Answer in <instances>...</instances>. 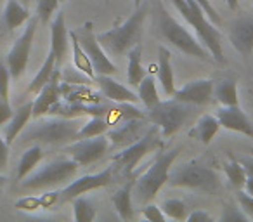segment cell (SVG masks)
I'll return each instance as SVG.
<instances>
[{
  "instance_id": "cell-25",
  "label": "cell",
  "mask_w": 253,
  "mask_h": 222,
  "mask_svg": "<svg viewBox=\"0 0 253 222\" xmlns=\"http://www.w3.org/2000/svg\"><path fill=\"white\" fill-rule=\"evenodd\" d=\"M30 16L28 5H25L19 0H7L4 7V25L9 32H14L16 28H19L21 25H25Z\"/></svg>"
},
{
  "instance_id": "cell-12",
  "label": "cell",
  "mask_w": 253,
  "mask_h": 222,
  "mask_svg": "<svg viewBox=\"0 0 253 222\" xmlns=\"http://www.w3.org/2000/svg\"><path fill=\"white\" fill-rule=\"evenodd\" d=\"M109 149V139L108 135H95V137L87 139H77L70 142L64 148L68 156L75 160L80 167H88L92 163L99 162Z\"/></svg>"
},
{
  "instance_id": "cell-26",
  "label": "cell",
  "mask_w": 253,
  "mask_h": 222,
  "mask_svg": "<svg viewBox=\"0 0 253 222\" xmlns=\"http://www.w3.org/2000/svg\"><path fill=\"white\" fill-rule=\"evenodd\" d=\"M128 64H126V80L132 87H137L146 77V70L142 66V44L134 45L128 50Z\"/></svg>"
},
{
  "instance_id": "cell-42",
  "label": "cell",
  "mask_w": 253,
  "mask_h": 222,
  "mask_svg": "<svg viewBox=\"0 0 253 222\" xmlns=\"http://www.w3.org/2000/svg\"><path fill=\"white\" fill-rule=\"evenodd\" d=\"M9 153H11V144L5 141V137L0 134V172H4L9 165Z\"/></svg>"
},
{
  "instance_id": "cell-6",
  "label": "cell",
  "mask_w": 253,
  "mask_h": 222,
  "mask_svg": "<svg viewBox=\"0 0 253 222\" xmlns=\"http://www.w3.org/2000/svg\"><path fill=\"white\" fill-rule=\"evenodd\" d=\"M177 156H179V148L169 149V151H158L155 162L148 167V170L141 177H137L134 184L135 198H137L139 203L146 205L155 200L160 189L169 180L170 170H172Z\"/></svg>"
},
{
  "instance_id": "cell-31",
  "label": "cell",
  "mask_w": 253,
  "mask_h": 222,
  "mask_svg": "<svg viewBox=\"0 0 253 222\" xmlns=\"http://www.w3.org/2000/svg\"><path fill=\"white\" fill-rule=\"evenodd\" d=\"M109 131V122L101 115H92L87 120L82 124L80 131H78L77 139H87V137H95V135H102Z\"/></svg>"
},
{
  "instance_id": "cell-40",
  "label": "cell",
  "mask_w": 253,
  "mask_h": 222,
  "mask_svg": "<svg viewBox=\"0 0 253 222\" xmlns=\"http://www.w3.org/2000/svg\"><path fill=\"white\" fill-rule=\"evenodd\" d=\"M238 203L239 208L248 215V219H253V196L248 194L245 189H238Z\"/></svg>"
},
{
  "instance_id": "cell-9",
  "label": "cell",
  "mask_w": 253,
  "mask_h": 222,
  "mask_svg": "<svg viewBox=\"0 0 253 222\" xmlns=\"http://www.w3.org/2000/svg\"><path fill=\"white\" fill-rule=\"evenodd\" d=\"M146 111H148L146 118L149 124L156 125L163 137H172L189 120L191 113H193V106L172 97L169 101H160L158 104Z\"/></svg>"
},
{
  "instance_id": "cell-7",
  "label": "cell",
  "mask_w": 253,
  "mask_h": 222,
  "mask_svg": "<svg viewBox=\"0 0 253 222\" xmlns=\"http://www.w3.org/2000/svg\"><path fill=\"white\" fill-rule=\"evenodd\" d=\"M170 187H186V189L217 193L220 189V177L213 169L201 165L198 162H189L180 165L179 169L170 170L169 180Z\"/></svg>"
},
{
  "instance_id": "cell-29",
  "label": "cell",
  "mask_w": 253,
  "mask_h": 222,
  "mask_svg": "<svg viewBox=\"0 0 253 222\" xmlns=\"http://www.w3.org/2000/svg\"><path fill=\"white\" fill-rule=\"evenodd\" d=\"M56 68H59L56 64V57H54V54L49 50V54H47L45 61H43V64L40 66V70L37 71V75L33 77L32 84L28 85V89H26V92L28 94H37V92L40 90V89L43 87V85L47 84V82L52 78L54 71H56Z\"/></svg>"
},
{
  "instance_id": "cell-38",
  "label": "cell",
  "mask_w": 253,
  "mask_h": 222,
  "mask_svg": "<svg viewBox=\"0 0 253 222\" xmlns=\"http://www.w3.org/2000/svg\"><path fill=\"white\" fill-rule=\"evenodd\" d=\"M142 217H144L146 221H149V222H162V221H167V215L163 214L162 207L155 205L153 201H149V203L144 205V208H142Z\"/></svg>"
},
{
  "instance_id": "cell-39",
  "label": "cell",
  "mask_w": 253,
  "mask_h": 222,
  "mask_svg": "<svg viewBox=\"0 0 253 222\" xmlns=\"http://www.w3.org/2000/svg\"><path fill=\"white\" fill-rule=\"evenodd\" d=\"M16 208L26 212H35L39 208H42V201H40V196H30V194H26V196L19 198L16 201Z\"/></svg>"
},
{
  "instance_id": "cell-11",
  "label": "cell",
  "mask_w": 253,
  "mask_h": 222,
  "mask_svg": "<svg viewBox=\"0 0 253 222\" xmlns=\"http://www.w3.org/2000/svg\"><path fill=\"white\" fill-rule=\"evenodd\" d=\"M75 33H77L78 42H80L82 49L87 52L88 59H90L95 75L116 73V64L109 59V56L104 50V47L99 44L97 33H95V30H94V23L92 21L84 23L80 28L75 30Z\"/></svg>"
},
{
  "instance_id": "cell-21",
  "label": "cell",
  "mask_w": 253,
  "mask_h": 222,
  "mask_svg": "<svg viewBox=\"0 0 253 222\" xmlns=\"http://www.w3.org/2000/svg\"><path fill=\"white\" fill-rule=\"evenodd\" d=\"M32 118H33V101H28L23 106H19L14 113H12L11 120L5 124V129H4L5 141H7L9 144H12V142L21 135V132L28 127Z\"/></svg>"
},
{
  "instance_id": "cell-52",
  "label": "cell",
  "mask_w": 253,
  "mask_h": 222,
  "mask_svg": "<svg viewBox=\"0 0 253 222\" xmlns=\"http://www.w3.org/2000/svg\"><path fill=\"white\" fill-rule=\"evenodd\" d=\"M19 2H23L25 5H28V4H30V0H19Z\"/></svg>"
},
{
  "instance_id": "cell-54",
  "label": "cell",
  "mask_w": 253,
  "mask_h": 222,
  "mask_svg": "<svg viewBox=\"0 0 253 222\" xmlns=\"http://www.w3.org/2000/svg\"><path fill=\"white\" fill-rule=\"evenodd\" d=\"M0 4H2V0H0Z\"/></svg>"
},
{
  "instance_id": "cell-28",
  "label": "cell",
  "mask_w": 253,
  "mask_h": 222,
  "mask_svg": "<svg viewBox=\"0 0 253 222\" xmlns=\"http://www.w3.org/2000/svg\"><path fill=\"white\" fill-rule=\"evenodd\" d=\"M42 160H43L42 146H40V144L30 146V148L21 155V160H19V163H18V176H16L18 182L25 179L30 172H33V170H35V167L39 165Z\"/></svg>"
},
{
  "instance_id": "cell-45",
  "label": "cell",
  "mask_w": 253,
  "mask_h": 222,
  "mask_svg": "<svg viewBox=\"0 0 253 222\" xmlns=\"http://www.w3.org/2000/svg\"><path fill=\"white\" fill-rule=\"evenodd\" d=\"M186 221L187 222H211V221H213V217H211L207 210H194V212H191V214L187 215Z\"/></svg>"
},
{
  "instance_id": "cell-41",
  "label": "cell",
  "mask_w": 253,
  "mask_h": 222,
  "mask_svg": "<svg viewBox=\"0 0 253 222\" xmlns=\"http://www.w3.org/2000/svg\"><path fill=\"white\" fill-rule=\"evenodd\" d=\"M9 82H11V73H9L7 64L0 66V97L9 99Z\"/></svg>"
},
{
  "instance_id": "cell-43",
  "label": "cell",
  "mask_w": 253,
  "mask_h": 222,
  "mask_svg": "<svg viewBox=\"0 0 253 222\" xmlns=\"http://www.w3.org/2000/svg\"><path fill=\"white\" fill-rule=\"evenodd\" d=\"M196 2L201 5V7L205 9V12H207V16H208V18H210V21L213 23L215 26H220V25H222L220 16H218V12L215 11V7H213V5H211L210 0H196Z\"/></svg>"
},
{
  "instance_id": "cell-20",
  "label": "cell",
  "mask_w": 253,
  "mask_h": 222,
  "mask_svg": "<svg viewBox=\"0 0 253 222\" xmlns=\"http://www.w3.org/2000/svg\"><path fill=\"white\" fill-rule=\"evenodd\" d=\"M94 80L97 84L99 90L102 92V95L108 97L109 101L116 102V104L118 102H132V104H135L139 101V95L132 89H126L123 84L113 80L111 75H95Z\"/></svg>"
},
{
  "instance_id": "cell-23",
  "label": "cell",
  "mask_w": 253,
  "mask_h": 222,
  "mask_svg": "<svg viewBox=\"0 0 253 222\" xmlns=\"http://www.w3.org/2000/svg\"><path fill=\"white\" fill-rule=\"evenodd\" d=\"M134 184L135 180H128L120 189H116L115 194L111 196V203L122 221H132L134 219V201H132Z\"/></svg>"
},
{
  "instance_id": "cell-51",
  "label": "cell",
  "mask_w": 253,
  "mask_h": 222,
  "mask_svg": "<svg viewBox=\"0 0 253 222\" xmlns=\"http://www.w3.org/2000/svg\"><path fill=\"white\" fill-rule=\"evenodd\" d=\"M142 2H144V0H134V5H135V7H139V5H141Z\"/></svg>"
},
{
  "instance_id": "cell-30",
  "label": "cell",
  "mask_w": 253,
  "mask_h": 222,
  "mask_svg": "<svg viewBox=\"0 0 253 222\" xmlns=\"http://www.w3.org/2000/svg\"><path fill=\"white\" fill-rule=\"evenodd\" d=\"M70 40H71V52H73V64H75V68H77L78 71H82V73H85L88 78H92V80H94V77H95L94 66H92V63H90V59H88L87 52L82 49V45H80V42H78V37H77V33H75V30H71V32H70Z\"/></svg>"
},
{
  "instance_id": "cell-14",
  "label": "cell",
  "mask_w": 253,
  "mask_h": 222,
  "mask_svg": "<svg viewBox=\"0 0 253 222\" xmlns=\"http://www.w3.org/2000/svg\"><path fill=\"white\" fill-rule=\"evenodd\" d=\"M213 87L215 82L211 78H196L177 89L172 97L191 106H203L208 104L213 97Z\"/></svg>"
},
{
  "instance_id": "cell-32",
  "label": "cell",
  "mask_w": 253,
  "mask_h": 222,
  "mask_svg": "<svg viewBox=\"0 0 253 222\" xmlns=\"http://www.w3.org/2000/svg\"><path fill=\"white\" fill-rule=\"evenodd\" d=\"M137 95H139V101L144 104L146 109L153 108V106L158 104L162 99H160L158 94V89L155 85V78L153 77H144L141 80V84L137 85Z\"/></svg>"
},
{
  "instance_id": "cell-8",
  "label": "cell",
  "mask_w": 253,
  "mask_h": 222,
  "mask_svg": "<svg viewBox=\"0 0 253 222\" xmlns=\"http://www.w3.org/2000/svg\"><path fill=\"white\" fill-rule=\"evenodd\" d=\"M163 135L156 125L151 124V127L141 135L132 144L125 146L120 153L113 156V165L123 174V176H130L135 170V167L141 163L142 158L149 155V153H156L162 149L163 146Z\"/></svg>"
},
{
  "instance_id": "cell-37",
  "label": "cell",
  "mask_w": 253,
  "mask_h": 222,
  "mask_svg": "<svg viewBox=\"0 0 253 222\" xmlns=\"http://www.w3.org/2000/svg\"><path fill=\"white\" fill-rule=\"evenodd\" d=\"M218 219H220L222 222H238V221L245 222V221H250L248 215H246L239 207H234V205H225Z\"/></svg>"
},
{
  "instance_id": "cell-46",
  "label": "cell",
  "mask_w": 253,
  "mask_h": 222,
  "mask_svg": "<svg viewBox=\"0 0 253 222\" xmlns=\"http://www.w3.org/2000/svg\"><path fill=\"white\" fill-rule=\"evenodd\" d=\"M59 200H61V193H56V191H52V193H45L43 196H40V201H42V208L54 207V205H56Z\"/></svg>"
},
{
  "instance_id": "cell-47",
  "label": "cell",
  "mask_w": 253,
  "mask_h": 222,
  "mask_svg": "<svg viewBox=\"0 0 253 222\" xmlns=\"http://www.w3.org/2000/svg\"><path fill=\"white\" fill-rule=\"evenodd\" d=\"M241 165L245 167V172H246V176L248 177H253V156L250 155V156H243L241 160Z\"/></svg>"
},
{
  "instance_id": "cell-33",
  "label": "cell",
  "mask_w": 253,
  "mask_h": 222,
  "mask_svg": "<svg viewBox=\"0 0 253 222\" xmlns=\"http://www.w3.org/2000/svg\"><path fill=\"white\" fill-rule=\"evenodd\" d=\"M73 219L77 222H92L97 217V212H95V207L88 198H85L84 194L82 196L73 198Z\"/></svg>"
},
{
  "instance_id": "cell-34",
  "label": "cell",
  "mask_w": 253,
  "mask_h": 222,
  "mask_svg": "<svg viewBox=\"0 0 253 222\" xmlns=\"http://www.w3.org/2000/svg\"><path fill=\"white\" fill-rule=\"evenodd\" d=\"M224 174L227 177L229 184L236 189H243L246 182V172H245V167L241 165L239 160H231V162L224 163Z\"/></svg>"
},
{
  "instance_id": "cell-15",
  "label": "cell",
  "mask_w": 253,
  "mask_h": 222,
  "mask_svg": "<svg viewBox=\"0 0 253 222\" xmlns=\"http://www.w3.org/2000/svg\"><path fill=\"white\" fill-rule=\"evenodd\" d=\"M146 122H148L146 115L144 117L125 118L120 127L109 131V134H108L109 148H125V146L132 144V142H135L137 139H141V135L148 131Z\"/></svg>"
},
{
  "instance_id": "cell-13",
  "label": "cell",
  "mask_w": 253,
  "mask_h": 222,
  "mask_svg": "<svg viewBox=\"0 0 253 222\" xmlns=\"http://www.w3.org/2000/svg\"><path fill=\"white\" fill-rule=\"evenodd\" d=\"M113 182V167H106L104 170L97 174H88V176L78 177L68 182L61 191V201H71L73 198L87 194L88 191L106 187Z\"/></svg>"
},
{
  "instance_id": "cell-35",
  "label": "cell",
  "mask_w": 253,
  "mask_h": 222,
  "mask_svg": "<svg viewBox=\"0 0 253 222\" xmlns=\"http://www.w3.org/2000/svg\"><path fill=\"white\" fill-rule=\"evenodd\" d=\"M162 210L167 215V219H173V221H186L187 215H189L187 205L182 200H177V198H170V200L163 201Z\"/></svg>"
},
{
  "instance_id": "cell-50",
  "label": "cell",
  "mask_w": 253,
  "mask_h": 222,
  "mask_svg": "<svg viewBox=\"0 0 253 222\" xmlns=\"http://www.w3.org/2000/svg\"><path fill=\"white\" fill-rule=\"evenodd\" d=\"M5 182H7V177H5V176H4V174L0 172V193H2V189H4Z\"/></svg>"
},
{
  "instance_id": "cell-24",
  "label": "cell",
  "mask_w": 253,
  "mask_h": 222,
  "mask_svg": "<svg viewBox=\"0 0 253 222\" xmlns=\"http://www.w3.org/2000/svg\"><path fill=\"white\" fill-rule=\"evenodd\" d=\"M218 129H220V124H218V118L215 115H203L189 131V137L198 139L201 144L208 146L217 135Z\"/></svg>"
},
{
  "instance_id": "cell-48",
  "label": "cell",
  "mask_w": 253,
  "mask_h": 222,
  "mask_svg": "<svg viewBox=\"0 0 253 222\" xmlns=\"http://www.w3.org/2000/svg\"><path fill=\"white\" fill-rule=\"evenodd\" d=\"M243 189L253 196V177H246V182H245V186H243Z\"/></svg>"
},
{
  "instance_id": "cell-22",
  "label": "cell",
  "mask_w": 253,
  "mask_h": 222,
  "mask_svg": "<svg viewBox=\"0 0 253 222\" xmlns=\"http://www.w3.org/2000/svg\"><path fill=\"white\" fill-rule=\"evenodd\" d=\"M158 82L169 97L175 94V78L172 68V54L165 45L158 47Z\"/></svg>"
},
{
  "instance_id": "cell-3",
  "label": "cell",
  "mask_w": 253,
  "mask_h": 222,
  "mask_svg": "<svg viewBox=\"0 0 253 222\" xmlns=\"http://www.w3.org/2000/svg\"><path fill=\"white\" fill-rule=\"evenodd\" d=\"M173 7L180 16L186 19L187 25L193 28L200 42L208 49L215 63L224 64V47H222V33L218 26H215L207 16L205 9L198 4L196 0H172Z\"/></svg>"
},
{
  "instance_id": "cell-36",
  "label": "cell",
  "mask_w": 253,
  "mask_h": 222,
  "mask_svg": "<svg viewBox=\"0 0 253 222\" xmlns=\"http://www.w3.org/2000/svg\"><path fill=\"white\" fill-rule=\"evenodd\" d=\"M64 0H37V16L42 25H47L54 18L57 7L63 4Z\"/></svg>"
},
{
  "instance_id": "cell-49",
  "label": "cell",
  "mask_w": 253,
  "mask_h": 222,
  "mask_svg": "<svg viewBox=\"0 0 253 222\" xmlns=\"http://www.w3.org/2000/svg\"><path fill=\"white\" fill-rule=\"evenodd\" d=\"M225 4H227V7L231 9V11H238L239 7V0H224Z\"/></svg>"
},
{
  "instance_id": "cell-27",
  "label": "cell",
  "mask_w": 253,
  "mask_h": 222,
  "mask_svg": "<svg viewBox=\"0 0 253 222\" xmlns=\"http://www.w3.org/2000/svg\"><path fill=\"white\" fill-rule=\"evenodd\" d=\"M213 99L220 106H236L239 104L238 84L232 78H224L217 82L213 87Z\"/></svg>"
},
{
  "instance_id": "cell-53",
  "label": "cell",
  "mask_w": 253,
  "mask_h": 222,
  "mask_svg": "<svg viewBox=\"0 0 253 222\" xmlns=\"http://www.w3.org/2000/svg\"><path fill=\"white\" fill-rule=\"evenodd\" d=\"M250 155H252V156H253V148H250Z\"/></svg>"
},
{
  "instance_id": "cell-10",
  "label": "cell",
  "mask_w": 253,
  "mask_h": 222,
  "mask_svg": "<svg viewBox=\"0 0 253 222\" xmlns=\"http://www.w3.org/2000/svg\"><path fill=\"white\" fill-rule=\"evenodd\" d=\"M39 16H32L26 21V28L23 30V33L19 35V39L14 42V45L11 47L7 54V64L9 73H11L12 80H19L23 77V73L26 71L30 63V54H32L33 47V39L37 33V25H39Z\"/></svg>"
},
{
  "instance_id": "cell-4",
  "label": "cell",
  "mask_w": 253,
  "mask_h": 222,
  "mask_svg": "<svg viewBox=\"0 0 253 222\" xmlns=\"http://www.w3.org/2000/svg\"><path fill=\"white\" fill-rule=\"evenodd\" d=\"M82 124L84 122L78 120V118L52 115L50 118H43L30 129H25L21 134L25 141H32L37 142V144L66 146L70 142L77 141Z\"/></svg>"
},
{
  "instance_id": "cell-18",
  "label": "cell",
  "mask_w": 253,
  "mask_h": 222,
  "mask_svg": "<svg viewBox=\"0 0 253 222\" xmlns=\"http://www.w3.org/2000/svg\"><path fill=\"white\" fill-rule=\"evenodd\" d=\"M33 99V118H42L49 115L50 108L59 101L61 97V84H59V68H56L52 78L37 92Z\"/></svg>"
},
{
  "instance_id": "cell-17",
  "label": "cell",
  "mask_w": 253,
  "mask_h": 222,
  "mask_svg": "<svg viewBox=\"0 0 253 222\" xmlns=\"http://www.w3.org/2000/svg\"><path fill=\"white\" fill-rule=\"evenodd\" d=\"M215 117L218 118L220 127H224L225 131L238 132L246 137L253 139V124L248 118V115L241 109V106H220V109L217 111Z\"/></svg>"
},
{
  "instance_id": "cell-1",
  "label": "cell",
  "mask_w": 253,
  "mask_h": 222,
  "mask_svg": "<svg viewBox=\"0 0 253 222\" xmlns=\"http://www.w3.org/2000/svg\"><path fill=\"white\" fill-rule=\"evenodd\" d=\"M155 26L158 30L160 37L172 47H175L179 52L186 54L189 57H196L201 61H213L208 49L200 42L198 37H194L184 25H180L172 14L165 9V5L156 0L155 2Z\"/></svg>"
},
{
  "instance_id": "cell-2",
  "label": "cell",
  "mask_w": 253,
  "mask_h": 222,
  "mask_svg": "<svg viewBox=\"0 0 253 222\" xmlns=\"http://www.w3.org/2000/svg\"><path fill=\"white\" fill-rule=\"evenodd\" d=\"M149 14V4L142 2L139 7H135L134 14L128 16L125 21L113 26L111 30H106L97 33V40L104 50L113 56H123L134 45L141 44L142 32H144V21Z\"/></svg>"
},
{
  "instance_id": "cell-44",
  "label": "cell",
  "mask_w": 253,
  "mask_h": 222,
  "mask_svg": "<svg viewBox=\"0 0 253 222\" xmlns=\"http://www.w3.org/2000/svg\"><path fill=\"white\" fill-rule=\"evenodd\" d=\"M12 113H14V109H12V106H11V101L0 97V127L11 120Z\"/></svg>"
},
{
  "instance_id": "cell-16",
  "label": "cell",
  "mask_w": 253,
  "mask_h": 222,
  "mask_svg": "<svg viewBox=\"0 0 253 222\" xmlns=\"http://www.w3.org/2000/svg\"><path fill=\"white\" fill-rule=\"evenodd\" d=\"M229 42L241 56L246 57L253 52V14H245L231 23Z\"/></svg>"
},
{
  "instance_id": "cell-5",
  "label": "cell",
  "mask_w": 253,
  "mask_h": 222,
  "mask_svg": "<svg viewBox=\"0 0 253 222\" xmlns=\"http://www.w3.org/2000/svg\"><path fill=\"white\" fill-rule=\"evenodd\" d=\"M80 169L77 162L71 156H61L52 162L45 163L35 172H30L23 180H19L21 191H40V189H52L57 186H66L68 182L77 177Z\"/></svg>"
},
{
  "instance_id": "cell-19",
  "label": "cell",
  "mask_w": 253,
  "mask_h": 222,
  "mask_svg": "<svg viewBox=\"0 0 253 222\" xmlns=\"http://www.w3.org/2000/svg\"><path fill=\"white\" fill-rule=\"evenodd\" d=\"M68 45H70V30L66 26L64 12H56L50 21V52L56 57V64L61 66L66 57Z\"/></svg>"
}]
</instances>
